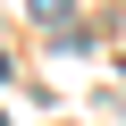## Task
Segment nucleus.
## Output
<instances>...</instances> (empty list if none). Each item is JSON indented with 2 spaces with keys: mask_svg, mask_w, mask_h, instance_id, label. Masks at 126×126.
Masks as SVG:
<instances>
[{
  "mask_svg": "<svg viewBox=\"0 0 126 126\" xmlns=\"http://www.w3.org/2000/svg\"><path fill=\"white\" fill-rule=\"evenodd\" d=\"M34 17L42 25H67V0H34Z\"/></svg>",
  "mask_w": 126,
  "mask_h": 126,
  "instance_id": "obj_1",
  "label": "nucleus"
},
{
  "mask_svg": "<svg viewBox=\"0 0 126 126\" xmlns=\"http://www.w3.org/2000/svg\"><path fill=\"white\" fill-rule=\"evenodd\" d=\"M0 126H9V118H0Z\"/></svg>",
  "mask_w": 126,
  "mask_h": 126,
  "instance_id": "obj_2",
  "label": "nucleus"
}]
</instances>
